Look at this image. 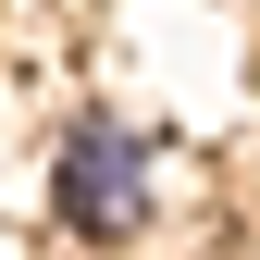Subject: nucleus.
<instances>
[{"mask_svg":"<svg viewBox=\"0 0 260 260\" xmlns=\"http://www.w3.org/2000/svg\"><path fill=\"white\" fill-rule=\"evenodd\" d=\"M149 199H161V149L124 112H75L50 137V223H62V236L124 248V236H149Z\"/></svg>","mask_w":260,"mask_h":260,"instance_id":"obj_1","label":"nucleus"}]
</instances>
